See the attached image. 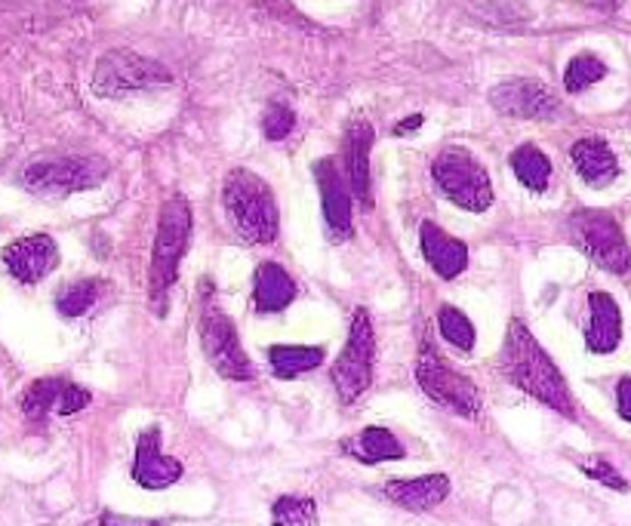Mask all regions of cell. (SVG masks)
<instances>
[{
  "instance_id": "cell-5",
  "label": "cell",
  "mask_w": 631,
  "mask_h": 526,
  "mask_svg": "<svg viewBox=\"0 0 631 526\" xmlns=\"http://www.w3.org/2000/svg\"><path fill=\"white\" fill-rule=\"evenodd\" d=\"M431 175L438 182V189L453 201L456 206L469 210V213H484L493 204V185L490 175L481 167V161L466 151V148H443L441 154L431 163Z\"/></svg>"
},
{
  "instance_id": "cell-28",
  "label": "cell",
  "mask_w": 631,
  "mask_h": 526,
  "mask_svg": "<svg viewBox=\"0 0 631 526\" xmlns=\"http://www.w3.org/2000/svg\"><path fill=\"white\" fill-rule=\"evenodd\" d=\"M438 326H441V336L459 351H471L474 345V326L471 321L462 314V311H456V308H441V314H438Z\"/></svg>"
},
{
  "instance_id": "cell-13",
  "label": "cell",
  "mask_w": 631,
  "mask_h": 526,
  "mask_svg": "<svg viewBox=\"0 0 631 526\" xmlns=\"http://www.w3.org/2000/svg\"><path fill=\"white\" fill-rule=\"evenodd\" d=\"M182 477V465L177 459L161 453V428L151 425L136 440V462H132V481L146 490H167Z\"/></svg>"
},
{
  "instance_id": "cell-9",
  "label": "cell",
  "mask_w": 631,
  "mask_h": 526,
  "mask_svg": "<svg viewBox=\"0 0 631 526\" xmlns=\"http://www.w3.org/2000/svg\"><path fill=\"white\" fill-rule=\"evenodd\" d=\"M373 354H376V339H373L367 311H354L349 345L333 364V385H336V395L342 404H354L370 388Z\"/></svg>"
},
{
  "instance_id": "cell-23",
  "label": "cell",
  "mask_w": 631,
  "mask_h": 526,
  "mask_svg": "<svg viewBox=\"0 0 631 526\" xmlns=\"http://www.w3.org/2000/svg\"><path fill=\"white\" fill-rule=\"evenodd\" d=\"M271 369L278 373L280 379H290L299 373H309L314 366H321L323 348H306V345H275L268 351Z\"/></svg>"
},
{
  "instance_id": "cell-31",
  "label": "cell",
  "mask_w": 631,
  "mask_h": 526,
  "mask_svg": "<svg viewBox=\"0 0 631 526\" xmlns=\"http://www.w3.org/2000/svg\"><path fill=\"white\" fill-rule=\"evenodd\" d=\"M87 404H89L87 391L77 388V385H72V382H65V385H62L60 400H56V412H60V416H74V412H81Z\"/></svg>"
},
{
  "instance_id": "cell-6",
  "label": "cell",
  "mask_w": 631,
  "mask_h": 526,
  "mask_svg": "<svg viewBox=\"0 0 631 526\" xmlns=\"http://www.w3.org/2000/svg\"><path fill=\"white\" fill-rule=\"evenodd\" d=\"M570 237L588 259L607 268L610 275H629L631 253L625 234L610 213L601 210H579L570 216Z\"/></svg>"
},
{
  "instance_id": "cell-17",
  "label": "cell",
  "mask_w": 631,
  "mask_h": 526,
  "mask_svg": "<svg viewBox=\"0 0 631 526\" xmlns=\"http://www.w3.org/2000/svg\"><path fill=\"white\" fill-rule=\"evenodd\" d=\"M570 158L576 173L582 175V182H588L591 189H603L619 175L617 154L610 151L603 139H579L573 146Z\"/></svg>"
},
{
  "instance_id": "cell-24",
  "label": "cell",
  "mask_w": 631,
  "mask_h": 526,
  "mask_svg": "<svg viewBox=\"0 0 631 526\" xmlns=\"http://www.w3.org/2000/svg\"><path fill=\"white\" fill-rule=\"evenodd\" d=\"M275 526H314L318 524V505L306 496H280L271 508Z\"/></svg>"
},
{
  "instance_id": "cell-4",
  "label": "cell",
  "mask_w": 631,
  "mask_h": 526,
  "mask_svg": "<svg viewBox=\"0 0 631 526\" xmlns=\"http://www.w3.org/2000/svg\"><path fill=\"white\" fill-rule=\"evenodd\" d=\"M191 206L185 197H170L161 210L158 240H154V259H151V299L158 311H163V299L179 275V262L185 259L191 237Z\"/></svg>"
},
{
  "instance_id": "cell-34",
  "label": "cell",
  "mask_w": 631,
  "mask_h": 526,
  "mask_svg": "<svg viewBox=\"0 0 631 526\" xmlns=\"http://www.w3.org/2000/svg\"><path fill=\"white\" fill-rule=\"evenodd\" d=\"M419 127H423V115H416V117H407V120H404V124H400V127H397V132H400V136H404V132H410V130H419Z\"/></svg>"
},
{
  "instance_id": "cell-27",
  "label": "cell",
  "mask_w": 631,
  "mask_h": 526,
  "mask_svg": "<svg viewBox=\"0 0 631 526\" xmlns=\"http://www.w3.org/2000/svg\"><path fill=\"white\" fill-rule=\"evenodd\" d=\"M96 292H99V283H93V280H77L72 287H65L56 299L62 318H84L96 302Z\"/></svg>"
},
{
  "instance_id": "cell-32",
  "label": "cell",
  "mask_w": 631,
  "mask_h": 526,
  "mask_svg": "<svg viewBox=\"0 0 631 526\" xmlns=\"http://www.w3.org/2000/svg\"><path fill=\"white\" fill-rule=\"evenodd\" d=\"M99 524L103 526H161V520H146V517H127V514L105 512L103 517H99Z\"/></svg>"
},
{
  "instance_id": "cell-2",
  "label": "cell",
  "mask_w": 631,
  "mask_h": 526,
  "mask_svg": "<svg viewBox=\"0 0 631 526\" xmlns=\"http://www.w3.org/2000/svg\"><path fill=\"white\" fill-rule=\"evenodd\" d=\"M225 213L247 244H271L278 237V204L263 179L250 170H232L222 189Z\"/></svg>"
},
{
  "instance_id": "cell-16",
  "label": "cell",
  "mask_w": 631,
  "mask_h": 526,
  "mask_svg": "<svg viewBox=\"0 0 631 526\" xmlns=\"http://www.w3.org/2000/svg\"><path fill=\"white\" fill-rule=\"evenodd\" d=\"M447 493H450L447 474H426V477H413V481L385 483V496L407 512H431L447 498Z\"/></svg>"
},
{
  "instance_id": "cell-1",
  "label": "cell",
  "mask_w": 631,
  "mask_h": 526,
  "mask_svg": "<svg viewBox=\"0 0 631 526\" xmlns=\"http://www.w3.org/2000/svg\"><path fill=\"white\" fill-rule=\"evenodd\" d=\"M500 373L521 391L543 400L545 407H552L560 416H573L567 382L558 373V366L552 364V357L545 354L543 345L533 339V333L521 321L509 323L505 345H502L500 354Z\"/></svg>"
},
{
  "instance_id": "cell-30",
  "label": "cell",
  "mask_w": 631,
  "mask_h": 526,
  "mask_svg": "<svg viewBox=\"0 0 631 526\" xmlns=\"http://www.w3.org/2000/svg\"><path fill=\"white\" fill-rule=\"evenodd\" d=\"M293 124H296V115L287 108V105H271L263 117V132L268 136V139L280 142L284 136H290Z\"/></svg>"
},
{
  "instance_id": "cell-25",
  "label": "cell",
  "mask_w": 631,
  "mask_h": 526,
  "mask_svg": "<svg viewBox=\"0 0 631 526\" xmlns=\"http://www.w3.org/2000/svg\"><path fill=\"white\" fill-rule=\"evenodd\" d=\"M62 379H38L22 397V409L29 419H44L50 409H56V400L62 395Z\"/></svg>"
},
{
  "instance_id": "cell-21",
  "label": "cell",
  "mask_w": 631,
  "mask_h": 526,
  "mask_svg": "<svg viewBox=\"0 0 631 526\" xmlns=\"http://www.w3.org/2000/svg\"><path fill=\"white\" fill-rule=\"evenodd\" d=\"M296 299V283L275 262L259 265L256 271V305L259 311H284Z\"/></svg>"
},
{
  "instance_id": "cell-18",
  "label": "cell",
  "mask_w": 631,
  "mask_h": 526,
  "mask_svg": "<svg viewBox=\"0 0 631 526\" xmlns=\"http://www.w3.org/2000/svg\"><path fill=\"white\" fill-rule=\"evenodd\" d=\"M588 308H591V321H588L586 330L588 348L595 351V354H610L619 345V336H622L619 305L607 292H591Z\"/></svg>"
},
{
  "instance_id": "cell-26",
  "label": "cell",
  "mask_w": 631,
  "mask_h": 526,
  "mask_svg": "<svg viewBox=\"0 0 631 526\" xmlns=\"http://www.w3.org/2000/svg\"><path fill=\"white\" fill-rule=\"evenodd\" d=\"M603 74H607V65H603L601 58L582 53V56H576L570 65H567L564 87L570 89V93H582V89H588L591 84H598Z\"/></svg>"
},
{
  "instance_id": "cell-3",
  "label": "cell",
  "mask_w": 631,
  "mask_h": 526,
  "mask_svg": "<svg viewBox=\"0 0 631 526\" xmlns=\"http://www.w3.org/2000/svg\"><path fill=\"white\" fill-rule=\"evenodd\" d=\"M173 74L154 58L139 56L132 50H111L93 68V93L103 99H124L132 93L170 87Z\"/></svg>"
},
{
  "instance_id": "cell-7",
  "label": "cell",
  "mask_w": 631,
  "mask_h": 526,
  "mask_svg": "<svg viewBox=\"0 0 631 526\" xmlns=\"http://www.w3.org/2000/svg\"><path fill=\"white\" fill-rule=\"evenodd\" d=\"M105 175H108V163L103 158H44L22 170V185L34 194L65 197V194L96 189Z\"/></svg>"
},
{
  "instance_id": "cell-33",
  "label": "cell",
  "mask_w": 631,
  "mask_h": 526,
  "mask_svg": "<svg viewBox=\"0 0 631 526\" xmlns=\"http://www.w3.org/2000/svg\"><path fill=\"white\" fill-rule=\"evenodd\" d=\"M617 409H619V416H622L625 422H631V379H622V382H619V388H617Z\"/></svg>"
},
{
  "instance_id": "cell-29",
  "label": "cell",
  "mask_w": 631,
  "mask_h": 526,
  "mask_svg": "<svg viewBox=\"0 0 631 526\" xmlns=\"http://www.w3.org/2000/svg\"><path fill=\"white\" fill-rule=\"evenodd\" d=\"M579 468L586 471L588 477H595V481L610 486V490H617V493H625V490H629V481H625L607 459H601V455H588V459L579 462Z\"/></svg>"
},
{
  "instance_id": "cell-11",
  "label": "cell",
  "mask_w": 631,
  "mask_h": 526,
  "mask_svg": "<svg viewBox=\"0 0 631 526\" xmlns=\"http://www.w3.org/2000/svg\"><path fill=\"white\" fill-rule=\"evenodd\" d=\"M493 108L505 117H527V120H545L558 115V99L539 80H505L490 93Z\"/></svg>"
},
{
  "instance_id": "cell-15",
  "label": "cell",
  "mask_w": 631,
  "mask_h": 526,
  "mask_svg": "<svg viewBox=\"0 0 631 526\" xmlns=\"http://www.w3.org/2000/svg\"><path fill=\"white\" fill-rule=\"evenodd\" d=\"M419 244H423L428 265H431L435 275H441L443 280H453L466 271V265H469V249H466V244L450 237L447 232H441L435 222H423Z\"/></svg>"
},
{
  "instance_id": "cell-8",
  "label": "cell",
  "mask_w": 631,
  "mask_h": 526,
  "mask_svg": "<svg viewBox=\"0 0 631 526\" xmlns=\"http://www.w3.org/2000/svg\"><path fill=\"white\" fill-rule=\"evenodd\" d=\"M416 379L423 385V391L435 404H441L443 409H450V412L462 416V419H478L481 416V395H478V388L471 385V379L450 369V364L428 342L419 351Z\"/></svg>"
},
{
  "instance_id": "cell-10",
  "label": "cell",
  "mask_w": 631,
  "mask_h": 526,
  "mask_svg": "<svg viewBox=\"0 0 631 526\" xmlns=\"http://www.w3.org/2000/svg\"><path fill=\"white\" fill-rule=\"evenodd\" d=\"M201 342L210 364L216 366L225 379H253L250 357L240 348V339L235 333V323L222 314L213 302H204V318H201Z\"/></svg>"
},
{
  "instance_id": "cell-12",
  "label": "cell",
  "mask_w": 631,
  "mask_h": 526,
  "mask_svg": "<svg viewBox=\"0 0 631 526\" xmlns=\"http://www.w3.org/2000/svg\"><path fill=\"white\" fill-rule=\"evenodd\" d=\"M3 262L15 280L38 283L60 265V247L46 234H31V237H22V240H15L3 249Z\"/></svg>"
},
{
  "instance_id": "cell-14",
  "label": "cell",
  "mask_w": 631,
  "mask_h": 526,
  "mask_svg": "<svg viewBox=\"0 0 631 526\" xmlns=\"http://www.w3.org/2000/svg\"><path fill=\"white\" fill-rule=\"evenodd\" d=\"M311 173L318 179V189L323 197V216H327V228L339 240L352 237V197L345 189V179L339 173L333 158H321L311 167Z\"/></svg>"
},
{
  "instance_id": "cell-19",
  "label": "cell",
  "mask_w": 631,
  "mask_h": 526,
  "mask_svg": "<svg viewBox=\"0 0 631 526\" xmlns=\"http://www.w3.org/2000/svg\"><path fill=\"white\" fill-rule=\"evenodd\" d=\"M370 148H373V127L367 120H354L345 130V170L352 191L370 204Z\"/></svg>"
},
{
  "instance_id": "cell-20",
  "label": "cell",
  "mask_w": 631,
  "mask_h": 526,
  "mask_svg": "<svg viewBox=\"0 0 631 526\" xmlns=\"http://www.w3.org/2000/svg\"><path fill=\"white\" fill-rule=\"evenodd\" d=\"M342 450L364 462V465H379V462H395L404 459V447L400 440L388 431V428H364L361 434H354L342 443Z\"/></svg>"
},
{
  "instance_id": "cell-22",
  "label": "cell",
  "mask_w": 631,
  "mask_h": 526,
  "mask_svg": "<svg viewBox=\"0 0 631 526\" xmlns=\"http://www.w3.org/2000/svg\"><path fill=\"white\" fill-rule=\"evenodd\" d=\"M512 170L521 179V185L530 191H545L548 179H552V163L536 146H521L512 154Z\"/></svg>"
}]
</instances>
